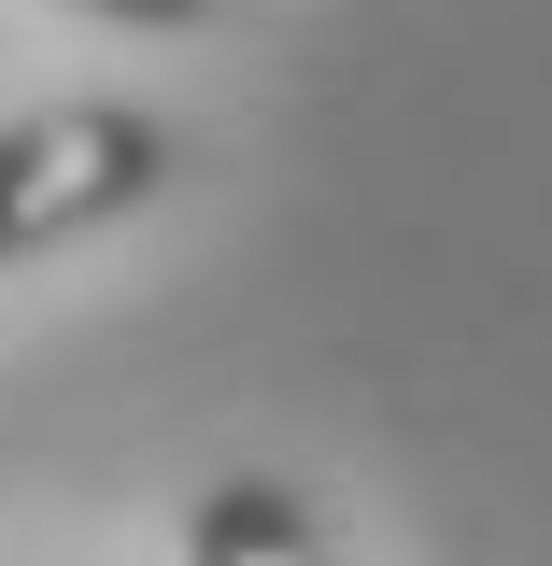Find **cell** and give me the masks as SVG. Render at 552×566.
Masks as SVG:
<instances>
[{
  "label": "cell",
  "mask_w": 552,
  "mask_h": 566,
  "mask_svg": "<svg viewBox=\"0 0 552 566\" xmlns=\"http://www.w3.org/2000/svg\"><path fill=\"white\" fill-rule=\"evenodd\" d=\"M156 185H170V128L142 99H43V114H14L0 128V270L142 212Z\"/></svg>",
  "instance_id": "1"
},
{
  "label": "cell",
  "mask_w": 552,
  "mask_h": 566,
  "mask_svg": "<svg viewBox=\"0 0 552 566\" xmlns=\"http://www.w3.org/2000/svg\"><path fill=\"white\" fill-rule=\"evenodd\" d=\"M185 566H326V524H312L298 482L241 468V482H212L199 510H185Z\"/></svg>",
  "instance_id": "2"
}]
</instances>
